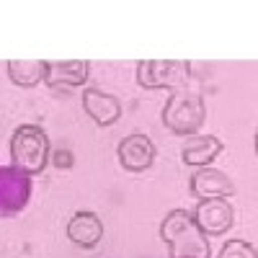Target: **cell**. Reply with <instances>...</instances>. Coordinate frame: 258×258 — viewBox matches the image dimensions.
Listing matches in <instances>:
<instances>
[{
  "instance_id": "7a4b0ae2",
  "label": "cell",
  "mask_w": 258,
  "mask_h": 258,
  "mask_svg": "<svg viewBox=\"0 0 258 258\" xmlns=\"http://www.w3.org/2000/svg\"><path fill=\"white\" fill-rule=\"evenodd\" d=\"M49 155H52L49 137L41 126L21 124L11 135V160H13V168L18 173H24V176L44 173Z\"/></svg>"
},
{
  "instance_id": "52a82bcc",
  "label": "cell",
  "mask_w": 258,
  "mask_h": 258,
  "mask_svg": "<svg viewBox=\"0 0 258 258\" xmlns=\"http://www.w3.org/2000/svg\"><path fill=\"white\" fill-rule=\"evenodd\" d=\"M91 75V62L88 59H52L47 62L44 83L54 91H68L80 88Z\"/></svg>"
},
{
  "instance_id": "5bb4252c",
  "label": "cell",
  "mask_w": 258,
  "mask_h": 258,
  "mask_svg": "<svg viewBox=\"0 0 258 258\" xmlns=\"http://www.w3.org/2000/svg\"><path fill=\"white\" fill-rule=\"evenodd\" d=\"M52 160H54V165H57V168H70V165H73V158H70L68 150H57Z\"/></svg>"
},
{
  "instance_id": "30bf717a",
  "label": "cell",
  "mask_w": 258,
  "mask_h": 258,
  "mask_svg": "<svg viewBox=\"0 0 258 258\" xmlns=\"http://www.w3.org/2000/svg\"><path fill=\"white\" fill-rule=\"evenodd\" d=\"M68 238L78 248H96L103 240V222L96 212L80 209L68 222Z\"/></svg>"
},
{
  "instance_id": "8fae6325",
  "label": "cell",
  "mask_w": 258,
  "mask_h": 258,
  "mask_svg": "<svg viewBox=\"0 0 258 258\" xmlns=\"http://www.w3.org/2000/svg\"><path fill=\"white\" fill-rule=\"evenodd\" d=\"M222 153V140L214 135H191L181 147V160L191 168H209V163Z\"/></svg>"
},
{
  "instance_id": "4fadbf2b",
  "label": "cell",
  "mask_w": 258,
  "mask_h": 258,
  "mask_svg": "<svg viewBox=\"0 0 258 258\" xmlns=\"http://www.w3.org/2000/svg\"><path fill=\"white\" fill-rule=\"evenodd\" d=\"M220 258H258L255 248L245 240H227L220 250Z\"/></svg>"
},
{
  "instance_id": "8992f818",
  "label": "cell",
  "mask_w": 258,
  "mask_h": 258,
  "mask_svg": "<svg viewBox=\"0 0 258 258\" xmlns=\"http://www.w3.org/2000/svg\"><path fill=\"white\" fill-rule=\"evenodd\" d=\"M155 145L147 135L135 132V135H126L119 142V163L124 170L129 173H145V170L155 163Z\"/></svg>"
},
{
  "instance_id": "3957f363",
  "label": "cell",
  "mask_w": 258,
  "mask_h": 258,
  "mask_svg": "<svg viewBox=\"0 0 258 258\" xmlns=\"http://www.w3.org/2000/svg\"><path fill=\"white\" fill-rule=\"evenodd\" d=\"M207 119V106H204V98L194 91H173L163 109V124L168 132L173 135H183V137H191L197 135L202 124Z\"/></svg>"
},
{
  "instance_id": "5b68a950",
  "label": "cell",
  "mask_w": 258,
  "mask_h": 258,
  "mask_svg": "<svg viewBox=\"0 0 258 258\" xmlns=\"http://www.w3.org/2000/svg\"><path fill=\"white\" fill-rule=\"evenodd\" d=\"M194 222L199 225V230L204 235H212V238H217V235H225L232 222H235V209L227 199L222 197H214V199H199V204L194 207L191 212Z\"/></svg>"
},
{
  "instance_id": "9c48e42d",
  "label": "cell",
  "mask_w": 258,
  "mask_h": 258,
  "mask_svg": "<svg viewBox=\"0 0 258 258\" xmlns=\"http://www.w3.org/2000/svg\"><path fill=\"white\" fill-rule=\"evenodd\" d=\"M83 109L98 126H114L121 119V101L111 93L98 91V88L83 91Z\"/></svg>"
},
{
  "instance_id": "6da1fadb",
  "label": "cell",
  "mask_w": 258,
  "mask_h": 258,
  "mask_svg": "<svg viewBox=\"0 0 258 258\" xmlns=\"http://www.w3.org/2000/svg\"><path fill=\"white\" fill-rule=\"evenodd\" d=\"M160 240L170 258H209L212 248L207 235L194 222L188 209H170L160 222Z\"/></svg>"
},
{
  "instance_id": "ba28073f",
  "label": "cell",
  "mask_w": 258,
  "mask_h": 258,
  "mask_svg": "<svg viewBox=\"0 0 258 258\" xmlns=\"http://www.w3.org/2000/svg\"><path fill=\"white\" fill-rule=\"evenodd\" d=\"M188 191L197 199H214V197L227 199L235 194V183L217 168H197V173L188 181Z\"/></svg>"
},
{
  "instance_id": "7c38bea8",
  "label": "cell",
  "mask_w": 258,
  "mask_h": 258,
  "mask_svg": "<svg viewBox=\"0 0 258 258\" xmlns=\"http://www.w3.org/2000/svg\"><path fill=\"white\" fill-rule=\"evenodd\" d=\"M6 70L16 85H21V88H34V85H39L44 80L47 62L44 59H8Z\"/></svg>"
},
{
  "instance_id": "277c9868",
  "label": "cell",
  "mask_w": 258,
  "mask_h": 258,
  "mask_svg": "<svg viewBox=\"0 0 258 258\" xmlns=\"http://www.w3.org/2000/svg\"><path fill=\"white\" fill-rule=\"evenodd\" d=\"M188 62L178 59H140L137 62V85L145 91L176 88L188 78Z\"/></svg>"
}]
</instances>
